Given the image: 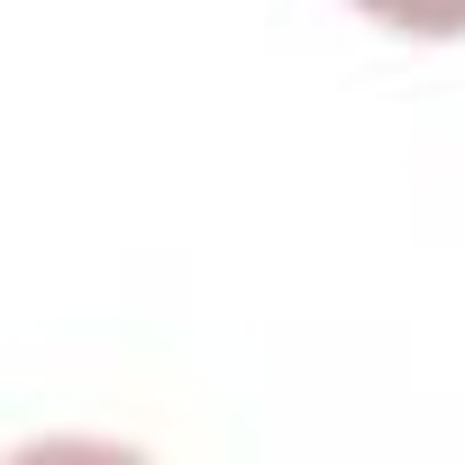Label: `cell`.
I'll list each match as a JSON object with an SVG mask.
<instances>
[{
  "label": "cell",
  "mask_w": 465,
  "mask_h": 465,
  "mask_svg": "<svg viewBox=\"0 0 465 465\" xmlns=\"http://www.w3.org/2000/svg\"><path fill=\"white\" fill-rule=\"evenodd\" d=\"M392 37H465V0H356Z\"/></svg>",
  "instance_id": "obj_1"
}]
</instances>
